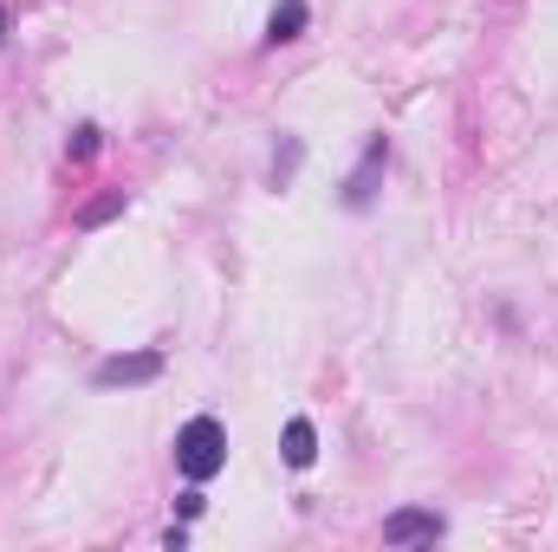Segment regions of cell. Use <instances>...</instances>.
I'll use <instances>...</instances> for the list:
<instances>
[{"mask_svg": "<svg viewBox=\"0 0 558 552\" xmlns=\"http://www.w3.org/2000/svg\"><path fill=\"white\" fill-rule=\"evenodd\" d=\"M292 169H299V137H286V143H279V156H274V182H279V189L292 182Z\"/></svg>", "mask_w": 558, "mask_h": 552, "instance_id": "9c48e42d", "label": "cell"}, {"mask_svg": "<svg viewBox=\"0 0 558 552\" xmlns=\"http://www.w3.org/2000/svg\"><path fill=\"white\" fill-rule=\"evenodd\" d=\"M384 169H390V137H371V143H364V163H357V169H351V182H344V208H371V202H377Z\"/></svg>", "mask_w": 558, "mask_h": 552, "instance_id": "3957f363", "label": "cell"}, {"mask_svg": "<svg viewBox=\"0 0 558 552\" xmlns=\"http://www.w3.org/2000/svg\"><path fill=\"white\" fill-rule=\"evenodd\" d=\"M305 20H312L305 0H279L274 13H267V39H274V46H292V39L305 33Z\"/></svg>", "mask_w": 558, "mask_h": 552, "instance_id": "8992f818", "label": "cell"}, {"mask_svg": "<svg viewBox=\"0 0 558 552\" xmlns=\"http://www.w3.org/2000/svg\"><path fill=\"white\" fill-rule=\"evenodd\" d=\"M0 33H7V7H0Z\"/></svg>", "mask_w": 558, "mask_h": 552, "instance_id": "8fae6325", "label": "cell"}, {"mask_svg": "<svg viewBox=\"0 0 558 552\" xmlns=\"http://www.w3.org/2000/svg\"><path fill=\"white\" fill-rule=\"evenodd\" d=\"M98 143H105L98 124H78V131L65 137V156H72V163H92V156H98Z\"/></svg>", "mask_w": 558, "mask_h": 552, "instance_id": "52a82bcc", "label": "cell"}, {"mask_svg": "<svg viewBox=\"0 0 558 552\" xmlns=\"http://www.w3.org/2000/svg\"><path fill=\"white\" fill-rule=\"evenodd\" d=\"M202 507H208V501H202V494H195V488H189V494H182V501H175V514H182V520H195V514H202Z\"/></svg>", "mask_w": 558, "mask_h": 552, "instance_id": "30bf717a", "label": "cell"}, {"mask_svg": "<svg viewBox=\"0 0 558 552\" xmlns=\"http://www.w3.org/2000/svg\"><path fill=\"white\" fill-rule=\"evenodd\" d=\"M312 461H318V429L305 416H292L286 422V468H312Z\"/></svg>", "mask_w": 558, "mask_h": 552, "instance_id": "5b68a950", "label": "cell"}, {"mask_svg": "<svg viewBox=\"0 0 558 552\" xmlns=\"http://www.w3.org/2000/svg\"><path fill=\"white\" fill-rule=\"evenodd\" d=\"M441 514H428V507H397L390 520H384V547H422V540H441Z\"/></svg>", "mask_w": 558, "mask_h": 552, "instance_id": "277c9868", "label": "cell"}, {"mask_svg": "<svg viewBox=\"0 0 558 552\" xmlns=\"http://www.w3.org/2000/svg\"><path fill=\"white\" fill-rule=\"evenodd\" d=\"M175 468H182V481H215L228 468V429H221V416H189L175 429Z\"/></svg>", "mask_w": 558, "mask_h": 552, "instance_id": "6da1fadb", "label": "cell"}, {"mask_svg": "<svg viewBox=\"0 0 558 552\" xmlns=\"http://www.w3.org/2000/svg\"><path fill=\"white\" fill-rule=\"evenodd\" d=\"M162 377V351H118L98 364V391H131V384H156Z\"/></svg>", "mask_w": 558, "mask_h": 552, "instance_id": "7a4b0ae2", "label": "cell"}, {"mask_svg": "<svg viewBox=\"0 0 558 552\" xmlns=\"http://www.w3.org/2000/svg\"><path fill=\"white\" fill-rule=\"evenodd\" d=\"M118 208H124V189H111V195H98L92 208H78V228H98V221H111Z\"/></svg>", "mask_w": 558, "mask_h": 552, "instance_id": "ba28073f", "label": "cell"}]
</instances>
